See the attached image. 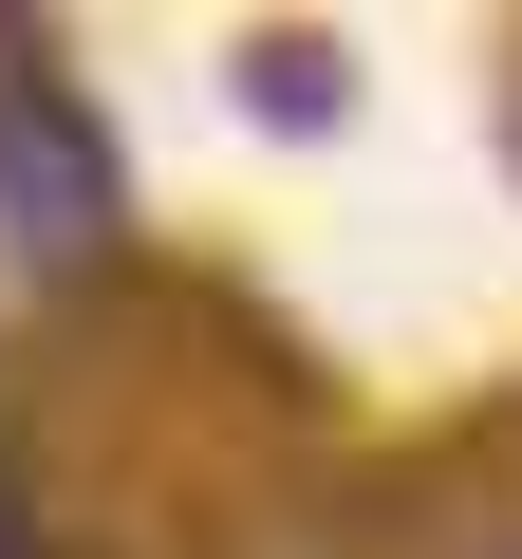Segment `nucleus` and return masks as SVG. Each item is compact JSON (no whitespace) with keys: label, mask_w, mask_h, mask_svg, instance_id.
Here are the masks:
<instances>
[{"label":"nucleus","mask_w":522,"mask_h":559,"mask_svg":"<svg viewBox=\"0 0 522 559\" xmlns=\"http://www.w3.org/2000/svg\"><path fill=\"white\" fill-rule=\"evenodd\" d=\"M0 224H20L38 261H94V242H112V150H94V112H75L57 75H20V57H0Z\"/></svg>","instance_id":"f257e3e1"},{"label":"nucleus","mask_w":522,"mask_h":559,"mask_svg":"<svg viewBox=\"0 0 522 559\" xmlns=\"http://www.w3.org/2000/svg\"><path fill=\"white\" fill-rule=\"evenodd\" d=\"M0 559H38V522H20V503H0Z\"/></svg>","instance_id":"f03ea898"}]
</instances>
